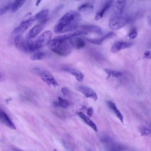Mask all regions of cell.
I'll list each match as a JSON object with an SVG mask.
<instances>
[{"instance_id": "6da1fadb", "label": "cell", "mask_w": 151, "mask_h": 151, "mask_svg": "<svg viewBox=\"0 0 151 151\" xmlns=\"http://www.w3.org/2000/svg\"><path fill=\"white\" fill-rule=\"evenodd\" d=\"M82 17L78 12L70 11L63 16L55 26L54 31L56 33H62L71 32L78 27Z\"/></svg>"}, {"instance_id": "7a4b0ae2", "label": "cell", "mask_w": 151, "mask_h": 151, "mask_svg": "<svg viewBox=\"0 0 151 151\" xmlns=\"http://www.w3.org/2000/svg\"><path fill=\"white\" fill-rule=\"evenodd\" d=\"M50 50L62 56H67L71 52L72 48L69 40H65L61 36L56 37L51 40L49 44Z\"/></svg>"}, {"instance_id": "3957f363", "label": "cell", "mask_w": 151, "mask_h": 151, "mask_svg": "<svg viewBox=\"0 0 151 151\" xmlns=\"http://www.w3.org/2000/svg\"><path fill=\"white\" fill-rule=\"evenodd\" d=\"M52 32L47 30L43 32L35 41L27 39L30 52L41 49L49 45L52 40Z\"/></svg>"}, {"instance_id": "277c9868", "label": "cell", "mask_w": 151, "mask_h": 151, "mask_svg": "<svg viewBox=\"0 0 151 151\" xmlns=\"http://www.w3.org/2000/svg\"><path fill=\"white\" fill-rule=\"evenodd\" d=\"M129 21V18L127 17L116 15L109 19V26L111 30H117L125 26Z\"/></svg>"}, {"instance_id": "5b68a950", "label": "cell", "mask_w": 151, "mask_h": 151, "mask_svg": "<svg viewBox=\"0 0 151 151\" xmlns=\"http://www.w3.org/2000/svg\"><path fill=\"white\" fill-rule=\"evenodd\" d=\"M33 72L36 75L39 76L42 80L47 84L57 86L58 84L55 79L49 72L38 68L33 69Z\"/></svg>"}, {"instance_id": "8992f818", "label": "cell", "mask_w": 151, "mask_h": 151, "mask_svg": "<svg viewBox=\"0 0 151 151\" xmlns=\"http://www.w3.org/2000/svg\"><path fill=\"white\" fill-rule=\"evenodd\" d=\"M35 21L33 16L23 21L13 30L12 36H14L15 37L17 36L21 35L30 27Z\"/></svg>"}, {"instance_id": "52a82bcc", "label": "cell", "mask_w": 151, "mask_h": 151, "mask_svg": "<svg viewBox=\"0 0 151 151\" xmlns=\"http://www.w3.org/2000/svg\"><path fill=\"white\" fill-rule=\"evenodd\" d=\"M14 43L16 48L19 51L25 53L30 52L27 40H25L21 35L15 37Z\"/></svg>"}, {"instance_id": "ba28073f", "label": "cell", "mask_w": 151, "mask_h": 151, "mask_svg": "<svg viewBox=\"0 0 151 151\" xmlns=\"http://www.w3.org/2000/svg\"><path fill=\"white\" fill-rule=\"evenodd\" d=\"M47 18L40 22V23L35 25L29 31L28 39L31 40L34 38L42 30L48 21Z\"/></svg>"}, {"instance_id": "9c48e42d", "label": "cell", "mask_w": 151, "mask_h": 151, "mask_svg": "<svg viewBox=\"0 0 151 151\" xmlns=\"http://www.w3.org/2000/svg\"><path fill=\"white\" fill-rule=\"evenodd\" d=\"M132 44L121 41L117 42L113 45L111 48V51L113 53H116L122 50L131 47Z\"/></svg>"}, {"instance_id": "30bf717a", "label": "cell", "mask_w": 151, "mask_h": 151, "mask_svg": "<svg viewBox=\"0 0 151 151\" xmlns=\"http://www.w3.org/2000/svg\"><path fill=\"white\" fill-rule=\"evenodd\" d=\"M77 90L84 94L87 98H92L95 101L97 99L96 93L92 89L87 87L83 86H79Z\"/></svg>"}, {"instance_id": "8fae6325", "label": "cell", "mask_w": 151, "mask_h": 151, "mask_svg": "<svg viewBox=\"0 0 151 151\" xmlns=\"http://www.w3.org/2000/svg\"><path fill=\"white\" fill-rule=\"evenodd\" d=\"M112 3V1H108L104 3L101 8L97 13L95 16L96 20H98L102 18L105 14L111 8Z\"/></svg>"}, {"instance_id": "7c38bea8", "label": "cell", "mask_w": 151, "mask_h": 151, "mask_svg": "<svg viewBox=\"0 0 151 151\" xmlns=\"http://www.w3.org/2000/svg\"><path fill=\"white\" fill-rule=\"evenodd\" d=\"M0 120L6 126L13 130H16V128L8 116L4 111H0Z\"/></svg>"}, {"instance_id": "4fadbf2b", "label": "cell", "mask_w": 151, "mask_h": 151, "mask_svg": "<svg viewBox=\"0 0 151 151\" xmlns=\"http://www.w3.org/2000/svg\"><path fill=\"white\" fill-rule=\"evenodd\" d=\"M115 34L113 32H111L107 33L103 36L98 39H92L90 38L86 39V40L88 42L92 44L97 45H101L102 43L106 40L115 36Z\"/></svg>"}, {"instance_id": "5bb4252c", "label": "cell", "mask_w": 151, "mask_h": 151, "mask_svg": "<svg viewBox=\"0 0 151 151\" xmlns=\"http://www.w3.org/2000/svg\"><path fill=\"white\" fill-rule=\"evenodd\" d=\"M63 69L64 71L69 73L74 76L79 82H82L83 81L84 76L80 71L67 67H64Z\"/></svg>"}, {"instance_id": "9a60e30c", "label": "cell", "mask_w": 151, "mask_h": 151, "mask_svg": "<svg viewBox=\"0 0 151 151\" xmlns=\"http://www.w3.org/2000/svg\"><path fill=\"white\" fill-rule=\"evenodd\" d=\"M72 47L76 49H80L84 47L86 43L85 41L80 37H74L69 40Z\"/></svg>"}, {"instance_id": "2e32d148", "label": "cell", "mask_w": 151, "mask_h": 151, "mask_svg": "<svg viewBox=\"0 0 151 151\" xmlns=\"http://www.w3.org/2000/svg\"><path fill=\"white\" fill-rule=\"evenodd\" d=\"M77 115L86 124L92 128L94 131L96 132H97V128L96 125L88 117L82 112H78Z\"/></svg>"}, {"instance_id": "e0dca14e", "label": "cell", "mask_w": 151, "mask_h": 151, "mask_svg": "<svg viewBox=\"0 0 151 151\" xmlns=\"http://www.w3.org/2000/svg\"><path fill=\"white\" fill-rule=\"evenodd\" d=\"M107 104L109 108L115 113L117 117L122 123L123 122V117L120 111L118 109L116 104L110 101H107Z\"/></svg>"}, {"instance_id": "ac0fdd59", "label": "cell", "mask_w": 151, "mask_h": 151, "mask_svg": "<svg viewBox=\"0 0 151 151\" xmlns=\"http://www.w3.org/2000/svg\"><path fill=\"white\" fill-rule=\"evenodd\" d=\"M81 28L84 30L90 32L95 33L99 34L102 33V30L99 27L94 25H83Z\"/></svg>"}, {"instance_id": "d6986e66", "label": "cell", "mask_w": 151, "mask_h": 151, "mask_svg": "<svg viewBox=\"0 0 151 151\" xmlns=\"http://www.w3.org/2000/svg\"><path fill=\"white\" fill-rule=\"evenodd\" d=\"M50 55V53L47 52H39L32 56L30 59L33 61L42 60L49 57Z\"/></svg>"}, {"instance_id": "ffe728a7", "label": "cell", "mask_w": 151, "mask_h": 151, "mask_svg": "<svg viewBox=\"0 0 151 151\" xmlns=\"http://www.w3.org/2000/svg\"><path fill=\"white\" fill-rule=\"evenodd\" d=\"M49 13V9H45L38 12L33 17L35 21L38 20L41 22L47 18Z\"/></svg>"}, {"instance_id": "44dd1931", "label": "cell", "mask_w": 151, "mask_h": 151, "mask_svg": "<svg viewBox=\"0 0 151 151\" xmlns=\"http://www.w3.org/2000/svg\"><path fill=\"white\" fill-rule=\"evenodd\" d=\"M69 102L65 99H64L60 97H58V101L53 102L54 105L56 107H60L63 108H67L69 106Z\"/></svg>"}, {"instance_id": "7402d4cb", "label": "cell", "mask_w": 151, "mask_h": 151, "mask_svg": "<svg viewBox=\"0 0 151 151\" xmlns=\"http://www.w3.org/2000/svg\"><path fill=\"white\" fill-rule=\"evenodd\" d=\"M106 144L107 145L108 151H121L123 149L121 145L114 143L112 139Z\"/></svg>"}, {"instance_id": "603a6c76", "label": "cell", "mask_w": 151, "mask_h": 151, "mask_svg": "<svg viewBox=\"0 0 151 151\" xmlns=\"http://www.w3.org/2000/svg\"><path fill=\"white\" fill-rule=\"evenodd\" d=\"M126 4V1L120 0L117 2L116 5V8L117 10V13L119 15H121L124 10Z\"/></svg>"}, {"instance_id": "cb8c5ba5", "label": "cell", "mask_w": 151, "mask_h": 151, "mask_svg": "<svg viewBox=\"0 0 151 151\" xmlns=\"http://www.w3.org/2000/svg\"><path fill=\"white\" fill-rule=\"evenodd\" d=\"M25 1H15L12 3L11 11L15 13L18 11L25 4Z\"/></svg>"}, {"instance_id": "d4e9b609", "label": "cell", "mask_w": 151, "mask_h": 151, "mask_svg": "<svg viewBox=\"0 0 151 151\" xmlns=\"http://www.w3.org/2000/svg\"><path fill=\"white\" fill-rule=\"evenodd\" d=\"M93 8V5L89 3H86L83 4L80 6L78 8V10L80 12H86L92 10Z\"/></svg>"}, {"instance_id": "484cf974", "label": "cell", "mask_w": 151, "mask_h": 151, "mask_svg": "<svg viewBox=\"0 0 151 151\" xmlns=\"http://www.w3.org/2000/svg\"><path fill=\"white\" fill-rule=\"evenodd\" d=\"M105 71L110 76H111L113 77L119 78L122 75V73L120 71L114 70L109 68H105L104 69Z\"/></svg>"}, {"instance_id": "4316f807", "label": "cell", "mask_w": 151, "mask_h": 151, "mask_svg": "<svg viewBox=\"0 0 151 151\" xmlns=\"http://www.w3.org/2000/svg\"><path fill=\"white\" fill-rule=\"evenodd\" d=\"M12 3H10L6 5L0 10V16L4 15L11 8Z\"/></svg>"}, {"instance_id": "83f0119b", "label": "cell", "mask_w": 151, "mask_h": 151, "mask_svg": "<svg viewBox=\"0 0 151 151\" xmlns=\"http://www.w3.org/2000/svg\"><path fill=\"white\" fill-rule=\"evenodd\" d=\"M137 36V32L136 29L134 28H132L129 33L128 36L130 38L133 40Z\"/></svg>"}, {"instance_id": "f1b7e54d", "label": "cell", "mask_w": 151, "mask_h": 151, "mask_svg": "<svg viewBox=\"0 0 151 151\" xmlns=\"http://www.w3.org/2000/svg\"><path fill=\"white\" fill-rule=\"evenodd\" d=\"M140 132L142 135L146 136L150 134V131L147 128L143 127L140 128Z\"/></svg>"}, {"instance_id": "f546056e", "label": "cell", "mask_w": 151, "mask_h": 151, "mask_svg": "<svg viewBox=\"0 0 151 151\" xmlns=\"http://www.w3.org/2000/svg\"><path fill=\"white\" fill-rule=\"evenodd\" d=\"M94 110L92 107H89L87 109V115L89 117H91L93 115Z\"/></svg>"}, {"instance_id": "4dcf8cb0", "label": "cell", "mask_w": 151, "mask_h": 151, "mask_svg": "<svg viewBox=\"0 0 151 151\" xmlns=\"http://www.w3.org/2000/svg\"><path fill=\"white\" fill-rule=\"evenodd\" d=\"M144 57L147 59H151V51H146L144 54Z\"/></svg>"}, {"instance_id": "1f68e13d", "label": "cell", "mask_w": 151, "mask_h": 151, "mask_svg": "<svg viewBox=\"0 0 151 151\" xmlns=\"http://www.w3.org/2000/svg\"><path fill=\"white\" fill-rule=\"evenodd\" d=\"M61 91L62 93L65 95H68L69 93V90L68 88L64 87L62 88Z\"/></svg>"}, {"instance_id": "d6a6232c", "label": "cell", "mask_w": 151, "mask_h": 151, "mask_svg": "<svg viewBox=\"0 0 151 151\" xmlns=\"http://www.w3.org/2000/svg\"><path fill=\"white\" fill-rule=\"evenodd\" d=\"M14 151H24L18 148H14L13 149Z\"/></svg>"}, {"instance_id": "836d02e7", "label": "cell", "mask_w": 151, "mask_h": 151, "mask_svg": "<svg viewBox=\"0 0 151 151\" xmlns=\"http://www.w3.org/2000/svg\"><path fill=\"white\" fill-rule=\"evenodd\" d=\"M41 1H37L36 4V6H39L40 4L41 3Z\"/></svg>"}, {"instance_id": "e575fe53", "label": "cell", "mask_w": 151, "mask_h": 151, "mask_svg": "<svg viewBox=\"0 0 151 151\" xmlns=\"http://www.w3.org/2000/svg\"><path fill=\"white\" fill-rule=\"evenodd\" d=\"M149 22L151 24V18H149Z\"/></svg>"}, {"instance_id": "d590c367", "label": "cell", "mask_w": 151, "mask_h": 151, "mask_svg": "<svg viewBox=\"0 0 151 151\" xmlns=\"http://www.w3.org/2000/svg\"><path fill=\"white\" fill-rule=\"evenodd\" d=\"M149 46L151 47V42L149 43Z\"/></svg>"}, {"instance_id": "8d00e7d4", "label": "cell", "mask_w": 151, "mask_h": 151, "mask_svg": "<svg viewBox=\"0 0 151 151\" xmlns=\"http://www.w3.org/2000/svg\"><path fill=\"white\" fill-rule=\"evenodd\" d=\"M54 151H58L57 150H56V149H55L54 150Z\"/></svg>"}, {"instance_id": "74e56055", "label": "cell", "mask_w": 151, "mask_h": 151, "mask_svg": "<svg viewBox=\"0 0 151 151\" xmlns=\"http://www.w3.org/2000/svg\"><path fill=\"white\" fill-rule=\"evenodd\" d=\"M89 151H93L92 150H89Z\"/></svg>"}]
</instances>
